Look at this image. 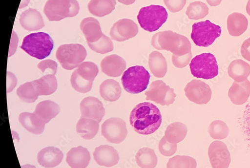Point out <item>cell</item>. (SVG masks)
Segmentation results:
<instances>
[{"label": "cell", "mask_w": 250, "mask_h": 168, "mask_svg": "<svg viewBox=\"0 0 250 168\" xmlns=\"http://www.w3.org/2000/svg\"><path fill=\"white\" fill-rule=\"evenodd\" d=\"M177 145L176 144H171L166 140L164 137L159 144V149L160 153L166 157H170L176 152Z\"/></svg>", "instance_id": "obj_41"}, {"label": "cell", "mask_w": 250, "mask_h": 168, "mask_svg": "<svg viewBox=\"0 0 250 168\" xmlns=\"http://www.w3.org/2000/svg\"><path fill=\"white\" fill-rule=\"evenodd\" d=\"M242 122L246 132L250 136V102L246 106Z\"/></svg>", "instance_id": "obj_45"}, {"label": "cell", "mask_w": 250, "mask_h": 168, "mask_svg": "<svg viewBox=\"0 0 250 168\" xmlns=\"http://www.w3.org/2000/svg\"><path fill=\"white\" fill-rule=\"evenodd\" d=\"M90 160L88 149L82 146L72 148L66 154V162L71 168H86Z\"/></svg>", "instance_id": "obj_20"}, {"label": "cell", "mask_w": 250, "mask_h": 168, "mask_svg": "<svg viewBox=\"0 0 250 168\" xmlns=\"http://www.w3.org/2000/svg\"><path fill=\"white\" fill-rule=\"evenodd\" d=\"M228 74L235 82H243L250 75V65L242 60L233 61L228 67Z\"/></svg>", "instance_id": "obj_27"}, {"label": "cell", "mask_w": 250, "mask_h": 168, "mask_svg": "<svg viewBox=\"0 0 250 168\" xmlns=\"http://www.w3.org/2000/svg\"><path fill=\"white\" fill-rule=\"evenodd\" d=\"M93 156L98 165L108 168L117 165L120 161L118 151L108 145H102L96 147Z\"/></svg>", "instance_id": "obj_16"}, {"label": "cell", "mask_w": 250, "mask_h": 168, "mask_svg": "<svg viewBox=\"0 0 250 168\" xmlns=\"http://www.w3.org/2000/svg\"><path fill=\"white\" fill-rule=\"evenodd\" d=\"M79 10L77 0H48L44 7V13L49 21H58L76 16Z\"/></svg>", "instance_id": "obj_5"}, {"label": "cell", "mask_w": 250, "mask_h": 168, "mask_svg": "<svg viewBox=\"0 0 250 168\" xmlns=\"http://www.w3.org/2000/svg\"><path fill=\"white\" fill-rule=\"evenodd\" d=\"M148 72L141 65L130 67L123 74L122 82L124 89L129 93L139 94L147 88L149 82Z\"/></svg>", "instance_id": "obj_4"}, {"label": "cell", "mask_w": 250, "mask_h": 168, "mask_svg": "<svg viewBox=\"0 0 250 168\" xmlns=\"http://www.w3.org/2000/svg\"><path fill=\"white\" fill-rule=\"evenodd\" d=\"M168 16L163 6L151 5L142 8L137 19L143 29L152 32L158 30L166 22Z\"/></svg>", "instance_id": "obj_6"}, {"label": "cell", "mask_w": 250, "mask_h": 168, "mask_svg": "<svg viewBox=\"0 0 250 168\" xmlns=\"http://www.w3.org/2000/svg\"><path fill=\"white\" fill-rule=\"evenodd\" d=\"M97 121L81 117L76 125V131L85 140L93 139L99 130V125Z\"/></svg>", "instance_id": "obj_29"}, {"label": "cell", "mask_w": 250, "mask_h": 168, "mask_svg": "<svg viewBox=\"0 0 250 168\" xmlns=\"http://www.w3.org/2000/svg\"><path fill=\"white\" fill-rule=\"evenodd\" d=\"M136 160L141 168H155L158 163V158L154 149L146 147L138 150Z\"/></svg>", "instance_id": "obj_33"}, {"label": "cell", "mask_w": 250, "mask_h": 168, "mask_svg": "<svg viewBox=\"0 0 250 168\" xmlns=\"http://www.w3.org/2000/svg\"><path fill=\"white\" fill-rule=\"evenodd\" d=\"M192 58V54L190 52L187 55L183 56H176L172 55V63L178 68H184L187 66Z\"/></svg>", "instance_id": "obj_44"}, {"label": "cell", "mask_w": 250, "mask_h": 168, "mask_svg": "<svg viewBox=\"0 0 250 168\" xmlns=\"http://www.w3.org/2000/svg\"><path fill=\"white\" fill-rule=\"evenodd\" d=\"M210 136L214 140H221L229 136V129L227 124L220 120L214 121L208 127Z\"/></svg>", "instance_id": "obj_34"}, {"label": "cell", "mask_w": 250, "mask_h": 168, "mask_svg": "<svg viewBox=\"0 0 250 168\" xmlns=\"http://www.w3.org/2000/svg\"><path fill=\"white\" fill-rule=\"evenodd\" d=\"M72 87L81 93H86L89 92L92 87L93 82L88 81L81 77L76 70L71 78Z\"/></svg>", "instance_id": "obj_39"}, {"label": "cell", "mask_w": 250, "mask_h": 168, "mask_svg": "<svg viewBox=\"0 0 250 168\" xmlns=\"http://www.w3.org/2000/svg\"><path fill=\"white\" fill-rule=\"evenodd\" d=\"M246 11L249 15L250 16V0H249L247 6H246Z\"/></svg>", "instance_id": "obj_50"}, {"label": "cell", "mask_w": 250, "mask_h": 168, "mask_svg": "<svg viewBox=\"0 0 250 168\" xmlns=\"http://www.w3.org/2000/svg\"><path fill=\"white\" fill-rule=\"evenodd\" d=\"M102 135L111 143L119 144L126 138V124L118 117H112L105 121L102 126Z\"/></svg>", "instance_id": "obj_11"}, {"label": "cell", "mask_w": 250, "mask_h": 168, "mask_svg": "<svg viewBox=\"0 0 250 168\" xmlns=\"http://www.w3.org/2000/svg\"><path fill=\"white\" fill-rule=\"evenodd\" d=\"M116 4L115 0H91L88 8L93 15L102 18L110 14L115 9Z\"/></svg>", "instance_id": "obj_31"}, {"label": "cell", "mask_w": 250, "mask_h": 168, "mask_svg": "<svg viewBox=\"0 0 250 168\" xmlns=\"http://www.w3.org/2000/svg\"><path fill=\"white\" fill-rule=\"evenodd\" d=\"M188 133V127L184 124L175 122L170 125L165 132L167 141L171 144H177L186 138Z\"/></svg>", "instance_id": "obj_32"}, {"label": "cell", "mask_w": 250, "mask_h": 168, "mask_svg": "<svg viewBox=\"0 0 250 168\" xmlns=\"http://www.w3.org/2000/svg\"><path fill=\"white\" fill-rule=\"evenodd\" d=\"M60 110L58 105L52 101L46 100L37 105L34 113L46 124L55 118Z\"/></svg>", "instance_id": "obj_28"}, {"label": "cell", "mask_w": 250, "mask_h": 168, "mask_svg": "<svg viewBox=\"0 0 250 168\" xmlns=\"http://www.w3.org/2000/svg\"><path fill=\"white\" fill-rule=\"evenodd\" d=\"M32 83L39 96L51 95L58 88L56 77L53 74L43 76Z\"/></svg>", "instance_id": "obj_25"}, {"label": "cell", "mask_w": 250, "mask_h": 168, "mask_svg": "<svg viewBox=\"0 0 250 168\" xmlns=\"http://www.w3.org/2000/svg\"><path fill=\"white\" fill-rule=\"evenodd\" d=\"M207 1L210 6H216L221 4L222 0H207Z\"/></svg>", "instance_id": "obj_48"}, {"label": "cell", "mask_w": 250, "mask_h": 168, "mask_svg": "<svg viewBox=\"0 0 250 168\" xmlns=\"http://www.w3.org/2000/svg\"><path fill=\"white\" fill-rule=\"evenodd\" d=\"M149 68L152 74L157 78H163L167 72V63L163 55L154 51L149 56Z\"/></svg>", "instance_id": "obj_30"}, {"label": "cell", "mask_w": 250, "mask_h": 168, "mask_svg": "<svg viewBox=\"0 0 250 168\" xmlns=\"http://www.w3.org/2000/svg\"><path fill=\"white\" fill-rule=\"evenodd\" d=\"M17 94L23 102L28 104L35 103L39 97L32 82L20 86L17 90Z\"/></svg>", "instance_id": "obj_36"}, {"label": "cell", "mask_w": 250, "mask_h": 168, "mask_svg": "<svg viewBox=\"0 0 250 168\" xmlns=\"http://www.w3.org/2000/svg\"><path fill=\"white\" fill-rule=\"evenodd\" d=\"M80 28L87 42H95L104 35L99 21L93 18L83 20L80 24Z\"/></svg>", "instance_id": "obj_22"}, {"label": "cell", "mask_w": 250, "mask_h": 168, "mask_svg": "<svg viewBox=\"0 0 250 168\" xmlns=\"http://www.w3.org/2000/svg\"><path fill=\"white\" fill-rule=\"evenodd\" d=\"M248 21L246 17L240 13H233L228 16L227 27L229 34L232 37L241 36L247 29Z\"/></svg>", "instance_id": "obj_24"}, {"label": "cell", "mask_w": 250, "mask_h": 168, "mask_svg": "<svg viewBox=\"0 0 250 168\" xmlns=\"http://www.w3.org/2000/svg\"><path fill=\"white\" fill-rule=\"evenodd\" d=\"M89 47L97 53L105 54L112 52L113 45L112 41L106 36L103 35L101 39L95 42H87Z\"/></svg>", "instance_id": "obj_40"}, {"label": "cell", "mask_w": 250, "mask_h": 168, "mask_svg": "<svg viewBox=\"0 0 250 168\" xmlns=\"http://www.w3.org/2000/svg\"><path fill=\"white\" fill-rule=\"evenodd\" d=\"M208 154L212 168H229L230 155L226 145L221 141H214L209 146Z\"/></svg>", "instance_id": "obj_13"}, {"label": "cell", "mask_w": 250, "mask_h": 168, "mask_svg": "<svg viewBox=\"0 0 250 168\" xmlns=\"http://www.w3.org/2000/svg\"><path fill=\"white\" fill-rule=\"evenodd\" d=\"M187 0H164V2L168 10L172 13L181 11L185 6Z\"/></svg>", "instance_id": "obj_43"}, {"label": "cell", "mask_w": 250, "mask_h": 168, "mask_svg": "<svg viewBox=\"0 0 250 168\" xmlns=\"http://www.w3.org/2000/svg\"><path fill=\"white\" fill-rule=\"evenodd\" d=\"M185 91L188 100L197 105H206L211 98L212 92L210 87L201 80L191 81L187 84Z\"/></svg>", "instance_id": "obj_12"}, {"label": "cell", "mask_w": 250, "mask_h": 168, "mask_svg": "<svg viewBox=\"0 0 250 168\" xmlns=\"http://www.w3.org/2000/svg\"><path fill=\"white\" fill-rule=\"evenodd\" d=\"M19 119L22 126L29 132L38 135L43 132L45 124L36 113L23 112Z\"/></svg>", "instance_id": "obj_23"}, {"label": "cell", "mask_w": 250, "mask_h": 168, "mask_svg": "<svg viewBox=\"0 0 250 168\" xmlns=\"http://www.w3.org/2000/svg\"><path fill=\"white\" fill-rule=\"evenodd\" d=\"M18 80L15 75L10 72H7V92L10 93L15 87Z\"/></svg>", "instance_id": "obj_47"}, {"label": "cell", "mask_w": 250, "mask_h": 168, "mask_svg": "<svg viewBox=\"0 0 250 168\" xmlns=\"http://www.w3.org/2000/svg\"><path fill=\"white\" fill-rule=\"evenodd\" d=\"M139 27L133 21L123 19L116 22L111 28L110 36L112 40L122 42L135 37Z\"/></svg>", "instance_id": "obj_14"}, {"label": "cell", "mask_w": 250, "mask_h": 168, "mask_svg": "<svg viewBox=\"0 0 250 168\" xmlns=\"http://www.w3.org/2000/svg\"><path fill=\"white\" fill-rule=\"evenodd\" d=\"M228 95L233 104L237 105H244L250 95V82L247 79L241 83L233 82L229 89Z\"/></svg>", "instance_id": "obj_18"}, {"label": "cell", "mask_w": 250, "mask_h": 168, "mask_svg": "<svg viewBox=\"0 0 250 168\" xmlns=\"http://www.w3.org/2000/svg\"><path fill=\"white\" fill-rule=\"evenodd\" d=\"M100 94L106 101L114 102L118 100L122 94L120 83L113 79H108L100 86Z\"/></svg>", "instance_id": "obj_26"}, {"label": "cell", "mask_w": 250, "mask_h": 168, "mask_svg": "<svg viewBox=\"0 0 250 168\" xmlns=\"http://www.w3.org/2000/svg\"><path fill=\"white\" fill-rule=\"evenodd\" d=\"M102 72L108 76L118 77L122 75L126 68L125 61L117 55H112L104 58L101 62Z\"/></svg>", "instance_id": "obj_17"}, {"label": "cell", "mask_w": 250, "mask_h": 168, "mask_svg": "<svg viewBox=\"0 0 250 168\" xmlns=\"http://www.w3.org/2000/svg\"><path fill=\"white\" fill-rule=\"evenodd\" d=\"M38 67L43 74L55 75L57 72L58 64L54 61L47 60L40 62Z\"/></svg>", "instance_id": "obj_42"}, {"label": "cell", "mask_w": 250, "mask_h": 168, "mask_svg": "<svg viewBox=\"0 0 250 168\" xmlns=\"http://www.w3.org/2000/svg\"><path fill=\"white\" fill-rule=\"evenodd\" d=\"M63 158V153L60 149L49 147L42 149L39 153L38 162L43 167L52 168L60 165Z\"/></svg>", "instance_id": "obj_19"}, {"label": "cell", "mask_w": 250, "mask_h": 168, "mask_svg": "<svg viewBox=\"0 0 250 168\" xmlns=\"http://www.w3.org/2000/svg\"><path fill=\"white\" fill-rule=\"evenodd\" d=\"M21 48L30 56L42 60L51 54L54 42L47 33H33L24 38Z\"/></svg>", "instance_id": "obj_3"}, {"label": "cell", "mask_w": 250, "mask_h": 168, "mask_svg": "<svg viewBox=\"0 0 250 168\" xmlns=\"http://www.w3.org/2000/svg\"><path fill=\"white\" fill-rule=\"evenodd\" d=\"M162 117L159 108L149 103L136 105L130 113V124L135 131L142 135H149L161 126Z\"/></svg>", "instance_id": "obj_1"}, {"label": "cell", "mask_w": 250, "mask_h": 168, "mask_svg": "<svg viewBox=\"0 0 250 168\" xmlns=\"http://www.w3.org/2000/svg\"><path fill=\"white\" fill-rule=\"evenodd\" d=\"M192 75L197 78L211 79L219 74V66L216 58L211 53L195 56L190 63Z\"/></svg>", "instance_id": "obj_8"}, {"label": "cell", "mask_w": 250, "mask_h": 168, "mask_svg": "<svg viewBox=\"0 0 250 168\" xmlns=\"http://www.w3.org/2000/svg\"><path fill=\"white\" fill-rule=\"evenodd\" d=\"M22 168H36V167L30 165H26L21 166Z\"/></svg>", "instance_id": "obj_51"}, {"label": "cell", "mask_w": 250, "mask_h": 168, "mask_svg": "<svg viewBox=\"0 0 250 168\" xmlns=\"http://www.w3.org/2000/svg\"><path fill=\"white\" fill-rule=\"evenodd\" d=\"M82 117L101 123L105 115V110L103 103L97 98L88 97L82 101L80 105Z\"/></svg>", "instance_id": "obj_15"}, {"label": "cell", "mask_w": 250, "mask_h": 168, "mask_svg": "<svg viewBox=\"0 0 250 168\" xmlns=\"http://www.w3.org/2000/svg\"><path fill=\"white\" fill-rule=\"evenodd\" d=\"M196 160L188 156H176L169 160L167 168H196Z\"/></svg>", "instance_id": "obj_37"}, {"label": "cell", "mask_w": 250, "mask_h": 168, "mask_svg": "<svg viewBox=\"0 0 250 168\" xmlns=\"http://www.w3.org/2000/svg\"><path fill=\"white\" fill-rule=\"evenodd\" d=\"M87 55L85 48L80 44H63L59 47L56 58L65 70L77 68Z\"/></svg>", "instance_id": "obj_7"}, {"label": "cell", "mask_w": 250, "mask_h": 168, "mask_svg": "<svg viewBox=\"0 0 250 168\" xmlns=\"http://www.w3.org/2000/svg\"><path fill=\"white\" fill-rule=\"evenodd\" d=\"M20 21L25 30L32 31L40 30L44 26L41 13L36 9L29 8L20 16Z\"/></svg>", "instance_id": "obj_21"}, {"label": "cell", "mask_w": 250, "mask_h": 168, "mask_svg": "<svg viewBox=\"0 0 250 168\" xmlns=\"http://www.w3.org/2000/svg\"><path fill=\"white\" fill-rule=\"evenodd\" d=\"M76 70L81 77L91 82H93L99 73L97 65L89 62L82 63Z\"/></svg>", "instance_id": "obj_38"}, {"label": "cell", "mask_w": 250, "mask_h": 168, "mask_svg": "<svg viewBox=\"0 0 250 168\" xmlns=\"http://www.w3.org/2000/svg\"><path fill=\"white\" fill-rule=\"evenodd\" d=\"M152 46L158 50H166L176 56H183L191 52V44L189 40L171 30L160 32L152 39Z\"/></svg>", "instance_id": "obj_2"}, {"label": "cell", "mask_w": 250, "mask_h": 168, "mask_svg": "<svg viewBox=\"0 0 250 168\" xmlns=\"http://www.w3.org/2000/svg\"><path fill=\"white\" fill-rule=\"evenodd\" d=\"M145 95L146 100L152 101L162 106L173 104L176 97L174 90L161 80L153 82Z\"/></svg>", "instance_id": "obj_10"}, {"label": "cell", "mask_w": 250, "mask_h": 168, "mask_svg": "<svg viewBox=\"0 0 250 168\" xmlns=\"http://www.w3.org/2000/svg\"><path fill=\"white\" fill-rule=\"evenodd\" d=\"M208 6L202 2H194L190 3L188 7L186 14L189 19L199 20L205 18L208 14Z\"/></svg>", "instance_id": "obj_35"}, {"label": "cell", "mask_w": 250, "mask_h": 168, "mask_svg": "<svg viewBox=\"0 0 250 168\" xmlns=\"http://www.w3.org/2000/svg\"><path fill=\"white\" fill-rule=\"evenodd\" d=\"M241 53L245 59L250 62V38L245 40L243 43Z\"/></svg>", "instance_id": "obj_46"}, {"label": "cell", "mask_w": 250, "mask_h": 168, "mask_svg": "<svg viewBox=\"0 0 250 168\" xmlns=\"http://www.w3.org/2000/svg\"><path fill=\"white\" fill-rule=\"evenodd\" d=\"M118 1L124 5H129L134 3L136 0H118Z\"/></svg>", "instance_id": "obj_49"}, {"label": "cell", "mask_w": 250, "mask_h": 168, "mask_svg": "<svg viewBox=\"0 0 250 168\" xmlns=\"http://www.w3.org/2000/svg\"><path fill=\"white\" fill-rule=\"evenodd\" d=\"M221 33L220 26L207 20L193 24L191 38L197 46L208 47L220 37Z\"/></svg>", "instance_id": "obj_9"}]
</instances>
